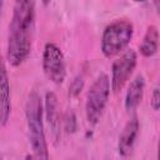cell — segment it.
I'll list each match as a JSON object with an SVG mask.
<instances>
[{"mask_svg": "<svg viewBox=\"0 0 160 160\" xmlns=\"http://www.w3.org/2000/svg\"><path fill=\"white\" fill-rule=\"evenodd\" d=\"M42 70L54 84H62L66 78V62L61 49L55 42H46L42 50Z\"/></svg>", "mask_w": 160, "mask_h": 160, "instance_id": "5", "label": "cell"}, {"mask_svg": "<svg viewBox=\"0 0 160 160\" xmlns=\"http://www.w3.org/2000/svg\"><path fill=\"white\" fill-rule=\"evenodd\" d=\"M134 36V25L128 19H116L108 24L101 34L100 49L105 58L111 59L124 52Z\"/></svg>", "mask_w": 160, "mask_h": 160, "instance_id": "3", "label": "cell"}, {"mask_svg": "<svg viewBox=\"0 0 160 160\" xmlns=\"http://www.w3.org/2000/svg\"><path fill=\"white\" fill-rule=\"evenodd\" d=\"M84 84H85V80H84V76L81 74L76 75L72 81L70 82L69 85V96L70 98H76L80 95L81 90L84 89Z\"/></svg>", "mask_w": 160, "mask_h": 160, "instance_id": "12", "label": "cell"}, {"mask_svg": "<svg viewBox=\"0 0 160 160\" xmlns=\"http://www.w3.org/2000/svg\"><path fill=\"white\" fill-rule=\"evenodd\" d=\"M150 105H151V108H152L154 111H159V109H160V89H159L158 85L152 89Z\"/></svg>", "mask_w": 160, "mask_h": 160, "instance_id": "14", "label": "cell"}, {"mask_svg": "<svg viewBox=\"0 0 160 160\" xmlns=\"http://www.w3.org/2000/svg\"><path fill=\"white\" fill-rule=\"evenodd\" d=\"M35 1H16L9 22L6 59L12 68L24 64L30 56L35 34Z\"/></svg>", "mask_w": 160, "mask_h": 160, "instance_id": "1", "label": "cell"}, {"mask_svg": "<svg viewBox=\"0 0 160 160\" xmlns=\"http://www.w3.org/2000/svg\"><path fill=\"white\" fill-rule=\"evenodd\" d=\"M25 119L29 141L35 160H50L49 148L44 128V106L38 91L32 90L28 95L25 105Z\"/></svg>", "mask_w": 160, "mask_h": 160, "instance_id": "2", "label": "cell"}, {"mask_svg": "<svg viewBox=\"0 0 160 160\" xmlns=\"http://www.w3.org/2000/svg\"><path fill=\"white\" fill-rule=\"evenodd\" d=\"M0 160H2V156H1V154H0Z\"/></svg>", "mask_w": 160, "mask_h": 160, "instance_id": "16", "label": "cell"}, {"mask_svg": "<svg viewBox=\"0 0 160 160\" xmlns=\"http://www.w3.org/2000/svg\"><path fill=\"white\" fill-rule=\"evenodd\" d=\"M11 114L10 81L4 58L0 52V126H5Z\"/></svg>", "mask_w": 160, "mask_h": 160, "instance_id": "7", "label": "cell"}, {"mask_svg": "<svg viewBox=\"0 0 160 160\" xmlns=\"http://www.w3.org/2000/svg\"><path fill=\"white\" fill-rule=\"evenodd\" d=\"M138 64V52L134 49H126L111 66V78H110V89L114 94H118L122 90L130 76L132 75Z\"/></svg>", "mask_w": 160, "mask_h": 160, "instance_id": "6", "label": "cell"}, {"mask_svg": "<svg viewBox=\"0 0 160 160\" xmlns=\"http://www.w3.org/2000/svg\"><path fill=\"white\" fill-rule=\"evenodd\" d=\"M24 160H35V158H34V155H32V154H28V155H25Z\"/></svg>", "mask_w": 160, "mask_h": 160, "instance_id": "15", "label": "cell"}, {"mask_svg": "<svg viewBox=\"0 0 160 160\" xmlns=\"http://www.w3.org/2000/svg\"><path fill=\"white\" fill-rule=\"evenodd\" d=\"M76 125H78V121H76L75 112L74 111H68L66 115H65V119H64L65 131L66 132H74L76 130Z\"/></svg>", "mask_w": 160, "mask_h": 160, "instance_id": "13", "label": "cell"}, {"mask_svg": "<svg viewBox=\"0 0 160 160\" xmlns=\"http://www.w3.org/2000/svg\"><path fill=\"white\" fill-rule=\"evenodd\" d=\"M145 91V78L142 74H138L129 84L125 99H124V106L128 112H134L136 108L140 105Z\"/></svg>", "mask_w": 160, "mask_h": 160, "instance_id": "9", "label": "cell"}, {"mask_svg": "<svg viewBox=\"0 0 160 160\" xmlns=\"http://www.w3.org/2000/svg\"><path fill=\"white\" fill-rule=\"evenodd\" d=\"M139 131H140V122L138 116H132L122 128L120 135H119V140H118V152L120 156L126 158L129 156L135 146L136 139L139 136Z\"/></svg>", "mask_w": 160, "mask_h": 160, "instance_id": "8", "label": "cell"}, {"mask_svg": "<svg viewBox=\"0 0 160 160\" xmlns=\"http://www.w3.org/2000/svg\"><path fill=\"white\" fill-rule=\"evenodd\" d=\"M110 90V79L104 72L100 74L90 85L85 101V115L90 125L95 126L99 124L108 105Z\"/></svg>", "mask_w": 160, "mask_h": 160, "instance_id": "4", "label": "cell"}, {"mask_svg": "<svg viewBox=\"0 0 160 160\" xmlns=\"http://www.w3.org/2000/svg\"><path fill=\"white\" fill-rule=\"evenodd\" d=\"M159 49V31L155 25H149L144 38L139 45L140 54L144 58H151L158 52Z\"/></svg>", "mask_w": 160, "mask_h": 160, "instance_id": "11", "label": "cell"}, {"mask_svg": "<svg viewBox=\"0 0 160 160\" xmlns=\"http://www.w3.org/2000/svg\"><path fill=\"white\" fill-rule=\"evenodd\" d=\"M44 114L48 124L51 128V132L55 139L60 135V120H59V101L54 91H48L44 99Z\"/></svg>", "mask_w": 160, "mask_h": 160, "instance_id": "10", "label": "cell"}]
</instances>
